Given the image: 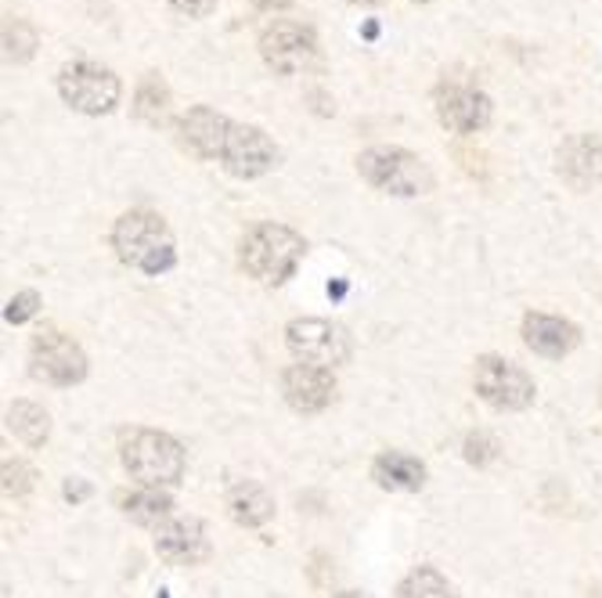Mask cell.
I'll return each mask as SVG.
<instances>
[{"mask_svg":"<svg viewBox=\"0 0 602 598\" xmlns=\"http://www.w3.org/2000/svg\"><path fill=\"white\" fill-rule=\"evenodd\" d=\"M119 458L141 487H177L184 476V447L170 433L159 429H127L119 437Z\"/></svg>","mask_w":602,"mask_h":598,"instance_id":"cell-3","label":"cell"},{"mask_svg":"<svg viewBox=\"0 0 602 598\" xmlns=\"http://www.w3.org/2000/svg\"><path fill=\"white\" fill-rule=\"evenodd\" d=\"M33 375L44 378L47 386H76L87 378V353L80 350L76 339L65 332H40L30 350Z\"/></svg>","mask_w":602,"mask_h":598,"instance_id":"cell-10","label":"cell"},{"mask_svg":"<svg viewBox=\"0 0 602 598\" xmlns=\"http://www.w3.org/2000/svg\"><path fill=\"white\" fill-rule=\"evenodd\" d=\"M347 4H372V0H347Z\"/></svg>","mask_w":602,"mask_h":598,"instance_id":"cell-32","label":"cell"},{"mask_svg":"<svg viewBox=\"0 0 602 598\" xmlns=\"http://www.w3.org/2000/svg\"><path fill=\"white\" fill-rule=\"evenodd\" d=\"M524 343L534 353H541V357L559 361V357H567V353L581 343V329L573 321H567V318L538 314V310H534V314L524 318Z\"/></svg>","mask_w":602,"mask_h":598,"instance_id":"cell-16","label":"cell"},{"mask_svg":"<svg viewBox=\"0 0 602 598\" xmlns=\"http://www.w3.org/2000/svg\"><path fill=\"white\" fill-rule=\"evenodd\" d=\"M216 4H221V0H170V8L181 11L188 19H207Z\"/></svg>","mask_w":602,"mask_h":598,"instance_id":"cell-27","label":"cell"},{"mask_svg":"<svg viewBox=\"0 0 602 598\" xmlns=\"http://www.w3.org/2000/svg\"><path fill=\"white\" fill-rule=\"evenodd\" d=\"M156 552H159V559H167L173 566H196L202 559H210L207 526H202L199 520L173 515L170 523H162L156 530Z\"/></svg>","mask_w":602,"mask_h":598,"instance_id":"cell-13","label":"cell"},{"mask_svg":"<svg viewBox=\"0 0 602 598\" xmlns=\"http://www.w3.org/2000/svg\"><path fill=\"white\" fill-rule=\"evenodd\" d=\"M33 491V469L30 466H22V461H4V494L11 498H22V494H30Z\"/></svg>","mask_w":602,"mask_h":598,"instance_id":"cell-24","label":"cell"},{"mask_svg":"<svg viewBox=\"0 0 602 598\" xmlns=\"http://www.w3.org/2000/svg\"><path fill=\"white\" fill-rule=\"evenodd\" d=\"M36 51V30L25 19L4 22V58L8 62H30Z\"/></svg>","mask_w":602,"mask_h":598,"instance_id":"cell-23","label":"cell"},{"mask_svg":"<svg viewBox=\"0 0 602 598\" xmlns=\"http://www.w3.org/2000/svg\"><path fill=\"white\" fill-rule=\"evenodd\" d=\"M358 173L379 192L397 199H415L433 192V173L415 152L397 145H376L358 156Z\"/></svg>","mask_w":602,"mask_h":598,"instance_id":"cell-4","label":"cell"},{"mask_svg":"<svg viewBox=\"0 0 602 598\" xmlns=\"http://www.w3.org/2000/svg\"><path fill=\"white\" fill-rule=\"evenodd\" d=\"M8 429L15 433L22 444L40 447L51 437V418H47V412L40 404L19 401V404H11V412H8Z\"/></svg>","mask_w":602,"mask_h":598,"instance_id":"cell-21","label":"cell"},{"mask_svg":"<svg viewBox=\"0 0 602 598\" xmlns=\"http://www.w3.org/2000/svg\"><path fill=\"white\" fill-rule=\"evenodd\" d=\"M256 8H264V11H271V8H289V0H256Z\"/></svg>","mask_w":602,"mask_h":598,"instance_id":"cell-29","label":"cell"},{"mask_svg":"<svg viewBox=\"0 0 602 598\" xmlns=\"http://www.w3.org/2000/svg\"><path fill=\"white\" fill-rule=\"evenodd\" d=\"M216 162H221L228 173L242 177V181H256V177H264L278 167V145L260 127L235 124V119H231Z\"/></svg>","mask_w":602,"mask_h":598,"instance_id":"cell-9","label":"cell"},{"mask_svg":"<svg viewBox=\"0 0 602 598\" xmlns=\"http://www.w3.org/2000/svg\"><path fill=\"white\" fill-rule=\"evenodd\" d=\"M344 292H347V285H344V281H339V285H328V296H336V299H339Z\"/></svg>","mask_w":602,"mask_h":598,"instance_id":"cell-30","label":"cell"},{"mask_svg":"<svg viewBox=\"0 0 602 598\" xmlns=\"http://www.w3.org/2000/svg\"><path fill=\"white\" fill-rule=\"evenodd\" d=\"M285 343L299 364H318V369H339L350 361V335L344 324L325 318H296L285 329Z\"/></svg>","mask_w":602,"mask_h":598,"instance_id":"cell-6","label":"cell"},{"mask_svg":"<svg viewBox=\"0 0 602 598\" xmlns=\"http://www.w3.org/2000/svg\"><path fill=\"white\" fill-rule=\"evenodd\" d=\"M372 480L382 487V491L412 494L426 483V466L404 451H387L372 461Z\"/></svg>","mask_w":602,"mask_h":598,"instance_id":"cell-17","label":"cell"},{"mask_svg":"<svg viewBox=\"0 0 602 598\" xmlns=\"http://www.w3.org/2000/svg\"><path fill=\"white\" fill-rule=\"evenodd\" d=\"M332 598H361L358 591H339V595H332Z\"/></svg>","mask_w":602,"mask_h":598,"instance_id":"cell-31","label":"cell"},{"mask_svg":"<svg viewBox=\"0 0 602 598\" xmlns=\"http://www.w3.org/2000/svg\"><path fill=\"white\" fill-rule=\"evenodd\" d=\"M113 249L127 267L141 275H167L177 267V242L170 224L152 210H130L113 224Z\"/></svg>","mask_w":602,"mask_h":598,"instance_id":"cell-1","label":"cell"},{"mask_svg":"<svg viewBox=\"0 0 602 598\" xmlns=\"http://www.w3.org/2000/svg\"><path fill=\"white\" fill-rule=\"evenodd\" d=\"M307 253V242L299 231L285 227V224H256L242 235L239 242V264L250 278L260 285H282L296 275L299 260Z\"/></svg>","mask_w":602,"mask_h":598,"instance_id":"cell-2","label":"cell"},{"mask_svg":"<svg viewBox=\"0 0 602 598\" xmlns=\"http://www.w3.org/2000/svg\"><path fill=\"white\" fill-rule=\"evenodd\" d=\"M556 170L573 188V192L599 188L602 184V141L588 138V134L567 138L556 152Z\"/></svg>","mask_w":602,"mask_h":598,"instance_id":"cell-14","label":"cell"},{"mask_svg":"<svg viewBox=\"0 0 602 598\" xmlns=\"http://www.w3.org/2000/svg\"><path fill=\"white\" fill-rule=\"evenodd\" d=\"M228 509L239 526H264L275 515V501H271V494L260 483H239L228 494Z\"/></svg>","mask_w":602,"mask_h":598,"instance_id":"cell-18","label":"cell"},{"mask_svg":"<svg viewBox=\"0 0 602 598\" xmlns=\"http://www.w3.org/2000/svg\"><path fill=\"white\" fill-rule=\"evenodd\" d=\"M473 383L480 401L495 407V412H524V407L534 404V393H538L534 389V378L519 364L495 357V353H484L476 361Z\"/></svg>","mask_w":602,"mask_h":598,"instance_id":"cell-7","label":"cell"},{"mask_svg":"<svg viewBox=\"0 0 602 598\" xmlns=\"http://www.w3.org/2000/svg\"><path fill=\"white\" fill-rule=\"evenodd\" d=\"M282 393L299 415H318L336 401V375L318 364H289L282 372Z\"/></svg>","mask_w":602,"mask_h":598,"instance_id":"cell-12","label":"cell"},{"mask_svg":"<svg viewBox=\"0 0 602 598\" xmlns=\"http://www.w3.org/2000/svg\"><path fill=\"white\" fill-rule=\"evenodd\" d=\"M40 310V296L33 292V289H25V292H19L15 299L8 303V310H4V321L8 324H25L33 314Z\"/></svg>","mask_w":602,"mask_h":598,"instance_id":"cell-25","label":"cell"},{"mask_svg":"<svg viewBox=\"0 0 602 598\" xmlns=\"http://www.w3.org/2000/svg\"><path fill=\"white\" fill-rule=\"evenodd\" d=\"M498 455V444L495 437H487V433H473L469 440H465V458L473 461V466H487V461H495Z\"/></svg>","mask_w":602,"mask_h":598,"instance_id":"cell-26","label":"cell"},{"mask_svg":"<svg viewBox=\"0 0 602 598\" xmlns=\"http://www.w3.org/2000/svg\"><path fill=\"white\" fill-rule=\"evenodd\" d=\"M415 4H430V0H415Z\"/></svg>","mask_w":602,"mask_h":598,"instance_id":"cell-33","label":"cell"},{"mask_svg":"<svg viewBox=\"0 0 602 598\" xmlns=\"http://www.w3.org/2000/svg\"><path fill=\"white\" fill-rule=\"evenodd\" d=\"M134 116L145 119V124H167L170 116V87L159 73H145V79L138 84V98H134Z\"/></svg>","mask_w":602,"mask_h":598,"instance_id":"cell-20","label":"cell"},{"mask_svg":"<svg viewBox=\"0 0 602 598\" xmlns=\"http://www.w3.org/2000/svg\"><path fill=\"white\" fill-rule=\"evenodd\" d=\"M119 505L134 523H141V526H162V523L173 520V498L162 494V491H152V487L134 491V494H123Z\"/></svg>","mask_w":602,"mask_h":598,"instance_id":"cell-19","label":"cell"},{"mask_svg":"<svg viewBox=\"0 0 602 598\" xmlns=\"http://www.w3.org/2000/svg\"><path fill=\"white\" fill-rule=\"evenodd\" d=\"M59 94L62 102L76 108L84 116H105L113 113L123 98V84L113 70H105L98 62H65L59 70Z\"/></svg>","mask_w":602,"mask_h":598,"instance_id":"cell-5","label":"cell"},{"mask_svg":"<svg viewBox=\"0 0 602 598\" xmlns=\"http://www.w3.org/2000/svg\"><path fill=\"white\" fill-rule=\"evenodd\" d=\"M490 113H495L490 98L469 84H444L436 90V116H441V124L455 134L484 130L490 124Z\"/></svg>","mask_w":602,"mask_h":598,"instance_id":"cell-11","label":"cell"},{"mask_svg":"<svg viewBox=\"0 0 602 598\" xmlns=\"http://www.w3.org/2000/svg\"><path fill=\"white\" fill-rule=\"evenodd\" d=\"M260 54H264L267 70H275L278 76H299L310 73L321 62L318 36L299 22H275L260 33Z\"/></svg>","mask_w":602,"mask_h":598,"instance_id":"cell-8","label":"cell"},{"mask_svg":"<svg viewBox=\"0 0 602 598\" xmlns=\"http://www.w3.org/2000/svg\"><path fill=\"white\" fill-rule=\"evenodd\" d=\"M228 124H231L228 116L213 113V108H207V105H196V108H188L181 119H177V138H181V145L196 159L216 162V156H221V141L228 134Z\"/></svg>","mask_w":602,"mask_h":598,"instance_id":"cell-15","label":"cell"},{"mask_svg":"<svg viewBox=\"0 0 602 598\" xmlns=\"http://www.w3.org/2000/svg\"><path fill=\"white\" fill-rule=\"evenodd\" d=\"M87 494H91L87 483H65V498H70V501H84Z\"/></svg>","mask_w":602,"mask_h":598,"instance_id":"cell-28","label":"cell"},{"mask_svg":"<svg viewBox=\"0 0 602 598\" xmlns=\"http://www.w3.org/2000/svg\"><path fill=\"white\" fill-rule=\"evenodd\" d=\"M397 598H458V595H455V584H451L441 574V569L419 566V569H412V574L401 580Z\"/></svg>","mask_w":602,"mask_h":598,"instance_id":"cell-22","label":"cell"}]
</instances>
